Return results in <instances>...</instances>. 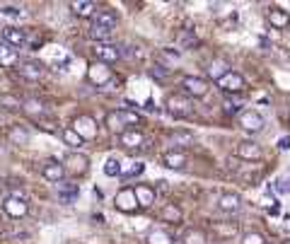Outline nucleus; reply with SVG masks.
I'll list each match as a JSON object with an SVG mask.
<instances>
[{
	"label": "nucleus",
	"mask_w": 290,
	"mask_h": 244,
	"mask_svg": "<svg viewBox=\"0 0 290 244\" xmlns=\"http://www.w3.org/2000/svg\"><path fill=\"white\" fill-rule=\"evenodd\" d=\"M165 107H167V111L172 116H179V119L181 116H189L194 111V104H191V99L186 94H170L167 102H165Z\"/></svg>",
	"instance_id": "obj_1"
},
{
	"label": "nucleus",
	"mask_w": 290,
	"mask_h": 244,
	"mask_svg": "<svg viewBox=\"0 0 290 244\" xmlns=\"http://www.w3.org/2000/svg\"><path fill=\"white\" fill-rule=\"evenodd\" d=\"M215 85L220 87V92H225V94H242V92H244V87H247V80H244L239 73L230 70V73H228V75H223Z\"/></svg>",
	"instance_id": "obj_2"
},
{
	"label": "nucleus",
	"mask_w": 290,
	"mask_h": 244,
	"mask_svg": "<svg viewBox=\"0 0 290 244\" xmlns=\"http://www.w3.org/2000/svg\"><path fill=\"white\" fill-rule=\"evenodd\" d=\"M181 87H184V94L191 99H201L208 94V82L203 80V78H196V75H186L184 80H181Z\"/></svg>",
	"instance_id": "obj_3"
},
{
	"label": "nucleus",
	"mask_w": 290,
	"mask_h": 244,
	"mask_svg": "<svg viewBox=\"0 0 290 244\" xmlns=\"http://www.w3.org/2000/svg\"><path fill=\"white\" fill-rule=\"evenodd\" d=\"M114 206L121 211V213H136L141 206H138V201H136V193H133V189L131 186H126V189H121L118 193L114 196Z\"/></svg>",
	"instance_id": "obj_4"
},
{
	"label": "nucleus",
	"mask_w": 290,
	"mask_h": 244,
	"mask_svg": "<svg viewBox=\"0 0 290 244\" xmlns=\"http://www.w3.org/2000/svg\"><path fill=\"white\" fill-rule=\"evenodd\" d=\"M92 54H94V58L99 63H114L118 61L121 56H123V51H121V46H116V44H94V49H92Z\"/></svg>",
	"instance_id": "obj_5"
},
{
	"label": "nucleus",
	"mask_w": 290,
	"mask_h": 244,
	"mask_svg": "<svg viewBox=\"0 0 290 244\" xmlns=\"http://www.w3.org/2000/svg\"><path fill=\"white\" fill-rule=\"evenodd\" d=\"M29 36H27V29H20V27H2V44L12 46L15 51L27 46Z\"/></svg>",
	"instance_id": "obj_6"
},
{
	"label": "nucleus",
	"mask_w": 290,
	"mask_h": 244,
	"mask_svg": "<svg viewBox=\"0 0 290 244\" xmlns=\"http://www.w3.org/2000/svg\"><path fill=\"white\" fill-rule=\"evenodd\" d=\"M237 157L244 160V162H259L263 157V150L254 140H242V143H237Z\"/></svg>",
	"instance_id": "obj_7"
},
{
	"label": "nucleus",
	"mask_w": 290,
	"mask_h": 244,
	"mask_svg": "<svg viewBox=\"0 0 290 244\" xmlns=\"http://www.w3.org/2000/svg\"><path fill=\"white\" fill-rule=\"evenodd\" d=\"M263 126H266V121L259 111H242L239 114V128L247 133H259V131H263Z\"/></svg>",
	"instance_id": "obj_8"
},
{
	"label": "nucleus",
	"mask_w": 290,
	"mask_h": 244,
	"mask_svg": "<svg viewBox=\"0 0 290 244\" xmlns=\"http://www.w3.org/2000/svg\"><path fill=\"white\" fill-rule=\"evenodd\" d=\"M92 25H94V27H104V29L114 31L116 25H118V17H116L114 10H109V7H97V12L92 15Z\"/></svg>",
	"instance_id": "obj_9"
},
{
	"label": "nucleus",
	"mask_w": 290,
	"mask_h": 244,
	"mask_svg": "<svg viewBox=\"0 0 290 244\" xmlns=\"http://www.w3.org/2000/svg\"><path fill=\"white\" fill-rule=\"evenodd\" d=\"M56 196H58V201H60L63 206H70V203H73V201L80 196V186L63 179V182L56 184Z\"/></svg>",
	"instance_id": "obj_10"
},
{
	"label": "nucleus",
	"mask_w": 290,
	"mask_h": 244,
	"mask_svg": "<svg viewBox=\"0 0 290 244\" xmlns=\"http://www.w3.org/2000/svg\"><path fill=\"white\" fill-rule=\"evenodd\" d=\"M41 177L46 179V182H63L65 179V167H63V162H58V160H49L44 167H41Z\"/></svg>",
	"instance_id": "obj_11"
},
{
	"label": "nucleus",
	"mask_w": 290,
	"mask_h": 244,
	"mask_svg": "<svg viewBox=\"0 0 290 244\" xmlns=\"http://www.w3.org/2000/svg\"><path fill=\"white\" fill-rule=\"evenodd\" d=\"M2 211L7 217H15V220H20V217H25L29 213V206L27 201H20V198H12V196H7L5 198V203H2Z\"/></svg>",
	"instance_id": "obj_12"
},
{
	"label": "nucleus",
	"mask_w": 290,
	"mask_h": 244,
	"mask_svg": "<svg viewBox=\"0 0 290 244\" xmlns=\"http://www.w3.org/2000/svg\"><path fill=\"white\" fill-rule=\"evenodd\" d=\"M87 164H89V160L80 153H70V155H65V160H63L65 172H73V174H85Z\"/></svg>",
	"instance_id": "obj_13"
},
{
	"label": "nucleus",
	"mask_w": 290,
	"mask_h": 244,
	"mask_svg": "<svg viewBox=\"0 0 290 244\" xmlns=\"http://www.w3.org/2000/svg\"><path fill=\"white\" fill-rule=\"evenodd\" d=\"M73 128H75V133H78L83 140H89V138L97 136V123H94L92 116H78L75 123H73Z\"/></svg>",
	"instance_id": "obj_14"
},
{
	"label": "nucleus",
	"mask_w": 290,
	"mask_h": 244,
	"mask_svg": "<svg viewBox=\"0 0 290 244\" xmlns=\"http://www.w3.org/2000/svg\"><path fill=\"white\" fill-rule=\"evenodd\" d=\"M118 143L126 148V150H133V148H141L145 143V136L143 131H138V128H126L121 136H118Z\"/></svg>",
	"instance_id": "obj_15"
},
{
	"label": "nucleus",
	"mask_w": 290,
	"mask_h": 244,
	"mask_svg": "<svg viewBox=\"0 0 290 244\" xmlns=\"http://www.w3.org/2000/svg\"><path fill=\"white\" fill-rule=\"evenodd\" d=\"M17 73H20V78L34 82V80H39L44 75V65L39 61H22V63H17Z\"/></svg>",
	"instance_id": "obj_16"
},
{
	"label": "nucleus",
	"mask_w": 290,
	"mask_h": 244,
	"mask_svg": "<svg viewBox=\"0 0 290 244\" xmlns=\"http://www.w3.org/2000/svg\"><path fill=\"white\" fill-rule=\"evenodd\" d=\"M87 78L94 82V85H107V82H112V70L104 65V63H92L89 65V70H87Z\"/></svg>",
	"instance_id": "obj_17"
},
{
	"label": "nucleus",
	"mask_w": 290,
	"mask_h": 244,
	"mask_svg": "<svg viewBox=\"0 0 290 244\" xmlns=\"http://www.w3.org/2000/svg\"><path fill=\"white\" fill-rule=\"evenodd\" d=\"M133 193H136V201H138L141 208H150V206L155 203V198H157L155 189L147 186V184H136V186H133Z\"/></svg>",
	"instance_id": "obj_18"
},
{
	"label": "nucleus",
	"mask_w": 290,
	"mask_h": 244,
	"mask_svg": "<svg viewBox=\"0 0 290 244\" xmlns=\"http://www.w3.org/2000/svg\"><path fill=\"white\" fill-rule=\"evenodd\" d=\"M266 20H268V25L273 29H288L290 27V15L286 10H281V7H271L266 12Z\"/></svg>",
	"instance_id": "obj_19"
},
{
	"label": "nucleus",
	"mask_w": 290,
	"mask_h": 244,
	"mask_svg": "<svg viewBox=\"0 0 290 244\" xmlns=\"http://www.w3.org/2000/svg\"><path fill=\"white\" fill-rule=\"evenodd\" d=\"M218 208H220L223 213H237V211L242 208V196H239V193H220Z\"/></svg>",
	"instance_id": "obj_20"
},
{
	"label": "nucleus",
	"mask_w": 290,
	"mask_h": 244,
	"mask_svg": "<svg viewBox=\"0 0 290 244\" xmlns=\"http://www.w3.org/2000/svg\"><path fill=\"white\" fill-rule=\"evenodd\" d=\"M162 162L170 169H181V167H186L189 157H186V153H181V150H167V153L162 155Z\"/></svg>",
	"instance_id": "obj_21"
},
{
	"label": "nucleus",
	"mask_w": 290,
	"mask_h": 244,
	"mask_svg": "<svg viewBox=\"0 0 290 244\" xmlns=\"http://www.w3.org/2000/svg\"><path fill=\"white\" fill-rule=\"evenodd\" d=\"M7 140L12 145H29V131L22 126H10L7 128Z\"/></svg>",
	"instance_id": "obj_22"
},
{
	"label": "nucleus",
	"mask_w": 290,
	"mask_h": 244,
	"mask_svg": "<svg viewBox=\"0 0 290 244\" xmlns=\"http://www.w3.org/2000/svg\"><path fill=\"white\" fill-rule=\"evenodd\" d=\"M70 10H73V15H78V17H89V20H92V15L97 12V5L89 2V0H80V2H70Z\"/></svg>",
	"instance_id": "obj_23"
},
{
	"label": "nucleus",
	"mask_w": 290,
	"mask_h": 244,
	"mask_svg": "<svg viewBox=\"0 0 290 244\" xmlns=\"http://www.w3.org/2000/svg\"><path fill=\"white\" fill-rule=\"evenodd\" d=\"M165 222H172V225H179L181 220H184V213H181V208L179 206H174V203H167L165 208H162V215H160Z\"/></svg>",
	"instance_id": "obj_24"
},
{
	"label": "nucleus",
	"mask_w": 290,
	"mask_h": 244,
	"mask_svg": "<svg viewBox=\"0 0 290 244\" xmlns=\"http://www.w3.org/2000/svg\"><path fill=\"white\" fill-rule=\"evenodd\" d=\"M60 138H63V143L68 145V148H83L85 145V140L75 133V128H60Z\"/></svg>",
	"instance_id": "obj_25"
},
{
	"label": "nucleus",
	"mask_w": 290,
	"mask_h": 244,
	"mask_svg": "<svg viewBox=\"0 0 290 244\" xmlns=\"http://www.w3.org/2000/svg\"><path fill=\"white\" fill-rule=\"evenodd\" d=\"M228 73H230V65H228V61H220V58H218V61H213L210 65H208V75H210L215 82H218L223 75H228Z\"/></svg>",
	"instance_id": "obj_26"
},
{
	"label": "nucleus",
	"mask_w": 290,
	"mask_h": 244,
	"mask_svg": "<svg viewBox=\"0 0 290 244\" xmlns=\"http://www.w3.org/2000/svg\"><path fill=\"white\" fill-rule=\"evenodd\" d=\"M0 107L7 109V111H20V109H22V102H20V97H15V94L0 92Z\"/></svg>",
	"instance_id": "obj_27"
},
{
	"label": "nucleus",
	"mask_w": 290,
	"mask_h": 244,
	"mask_svg": "<svg viewBox=\"0 0 290 244\" xmlns=\"http://www.w3.org/2000/svg\"><path fill=\"white\" fill-rule=\"evenodd\" d=\"M170 143H172V145H189V143H194V133L176 128V131L170 133Z\"/></svg>",
	"instance_id": "obj_28"
},
{
	"label": "nucleus",
	"mask_w": 290,
	"mask_h": 244,
	"mask_svg": "<svg viewBox=\"0 0 290 244\" xmlns=\"http://www.w3.org/2000/svg\"><path fill=\"white\" fill-rule=\"evenodd\" d=\"M17 63V51L7 44H0V65H15Z\"/></svg>",
	"instance_id": "obj_29"
},
{
	"label": "nucleus",
	"mask_w": 290,
	"mask_h": 244,
	"mask_svg": "<svg viewBox=\"0 0 290 244\" xmlns=\"http://www.w3.org/2000/svg\"><path fill=\"white\" fill-rule=\"evenodd\" d=\"M118 116H121V121H123V126H141V114L138 111H131V109H118Z\"/></svg>",
	"instance_id": "obj_30"
},
{
	"label": "nucleus",
	"mask_w": 290,
	"mask_h": 244,
	"mask_svg": "<svg viewBox=\"0 0 290 244\" xmlns=\"http://www.w3.org/2000/svg\"><path fill=\"white\" fill-rule=\"evenodd\" d=\"M181 242L184 244H205V232L203 230H186L184 232V237H181Z\"/></svg>",
	"instance_id": "obj_31"
},
{
	"label": "nucleus",
	"mask_w": 290,
	"mask_h": 244,
	"mask_svg": "<svg viewBox=\"0 0 290 244\" xmlns=\"http://www.w3.org/2000/svg\"><path fill=\"white\" fill-rule=\"evenodd\" d=\"M89 39H94L97 44H107L109 39H112V31L109 29H104V27H89Z\"/></svg>",
	"instance_id": "obj_32"
},
{
	"label": "nucleus",
	"mask_w": 290,
	"mask_h": 244,
	"mask_svg": "<svg viewBox=\"0 0 290 244\" xmlns=\"http://www.w3.org/2000/svg\"><path fill=\"white\" fill-rule=\"evenodd\" d=\"M104 174L107 177H118L121 174V160L118 157H107V162H104Z\"/></svg>",
	"instance_id": "obj_33"
},
{
	"label": "nucleus",
	"mask_w": 290,
	"mask_h": 244,
	"mask_svg": "<svg viewBox=\"0 0 290 244\" xmlns=\"http://www.w3.org/2000/svg\"><path fill=\"white\" fill-rule=\"evenodd\" d=\"M107 126H109V128H112L114 133H118V136H121V133L126 131V126H123V121H121L118 111H109V114H107Z\"/></svg>",
	"instance_id": "obj_34"
},
{
	"label": "nucleus",
	"mask_w": 290,
	"mask_h": 244,
	"mask_svg": "<svg viewBox=\"0 0 290 244\" xmlns=\"http://www.w3.org/2000/svg\"><path fill=\"white\" fill-rule=\"evenodd\" d=\"M213 232H215L218 237L230 240V237H234V235H237V227H234V225H220V222H215V225H213Z\"/></svg>",
	"instance_id": "obj_35"
},
{
	"label": "nucleus",
	"mask_w": 290,
	"mask_h": 244,
	"mask_svg": "<svg viewBox=\"0 0 290 244\" xmlns=\"http://www.w3.org/2000/svg\"><path fill=\"white\" fill-rule=\"evenodd\" d=\"M223 114H228V116L242 114V102H237V99H225V102H223Z\"/></svg>",
	"instance_id": "obj_36"
},
{
	"label": "nucleus",
	"mask_w": 290,
	"mask_h": 244,
	"mask_svg": "<svg viewBox=\"0 0 290 244\" xmlns=\"http://www.w3.org/2000/svg\"><path fill=\"white\" fill-rule=\"evenodd\" d=\"M147 242H150V244H174V240L170 237V235H167V232H162V230H155V232H150Z\"/></svg>",
	"instance_id": "obj_37"
},
{
	"label": "nucleus",
	"mask_w": 290,
	"mask_h": 244,
	"mask_svg": "<svg viewBox=\"0 0 290 244\" xmlns=\"http://www.w3.org/2000/svg\"><path fill=\"white\" fill-rule=\"evenodd\" d=\"M179 44H181L184 49H194V46H199V39H196L194 31H181V34H179Z\"/></svg>",
	"instance_id": "obj_38"
},
{
	"label": "nucleus",
	"mask_w": 290,
	"mask_h": 244,
	"mask_svg": "<svg viewBox=\"0 0 290 244\" xmlns=\"http://www.w3.org/2000/svg\"><path fill=\"white\" fill-rule=\"evenodd\" d=\"M22 109L27 111V114H31V116H41V102H36V99H27V102H22Z\"/></svg>",
	"instance_id": "obj_39"
},
{
	"label": "nucleus",
	"mask_w": 290,
	"mask_h": 244,
	"mask_svg": "<svg viewBox=\"0 0 290 244\" xmlns=\"http://www.w3.org/2000/svg\"><path fill=\"white\" fill-rule=\"evenodd\" d=\"M242 244H266V240L261 232H247V235H242Z\"/></svg>",
	"instance_id": "obj_40"
},
{
	"label": "nucleus",
	"mask_w": 290,
	"mask_h": 244,
	"mask_svg": "<svg viewBox=\"0 0 290 244\" xmlns=\"http://www.w3.org/2000/svg\"><path fill=\"white\" fill-rule=\"evenodd\" d=\"M143 172H145V164H143V162H133V164H131V169H128V172L123 174V179H133V177H141Z\"/></svg>",
	"instance_id": "obj_41"
},
{
	"label": "nucleus",
	"mask_w": 290,
	"mask_h": 244,
	"mask_svg": "<svg viewBox=\"0 0 290 244\" xmlns=\"http://www.w3.org/2000/svg\"><path fill=\"white\" fill-rule=\"evenodd\" d=\"M276 191H278V193H290V174L281 177V179L276 182Z\"/></svg>",
	"instance_id": "obj_42"
},
{
	"label": "nucleus",
	"mask_w": 290,
	"mask_h": 244,
	"mask_svg": "<svg viewBox=\"0 0 290 244\" xmlns=\"http://www.w3.org/2000/svg\"><path fill=\"white\" fill-rule=\"evenodd\" d=\"M150 75L157 78V80H165V78L170 75V70H167L165 65H155V68H150Z\"/></svg>",
	"instance_id": "obj_43"
},
{
	"label": "nucleus",
	"mask_w": 290,
	"mask_h": 244,
	"mask_svg": "<svg viewBox=\"0 0 290 244\" xmlns=\"http://www.w3.org/2000/svg\"><path fill=\"white\" fill-rule=\"evenodd\" d=\"M0 12H5V15H10V17H17V15H20L22 10H20V7H15V5H5V7L0 10Z\"/></svg>",
	"instance_id": "obj_44"
},
{
	"label": "nucleus",
	"mask_w": 290,
	"mask_h": 244,
	"mask_svg": "<svg viewBox=\"0 0 290 244\" xmlns=\"http://www.w3.org/2000/svg\"><path fill=\"white\" fill-rule=\"evenodd\" d=\"M278 148H281V150H290V136H283V138L278 140Z\"/></svg>",
	"instance_id": "obj_45"
}]
</instances>
